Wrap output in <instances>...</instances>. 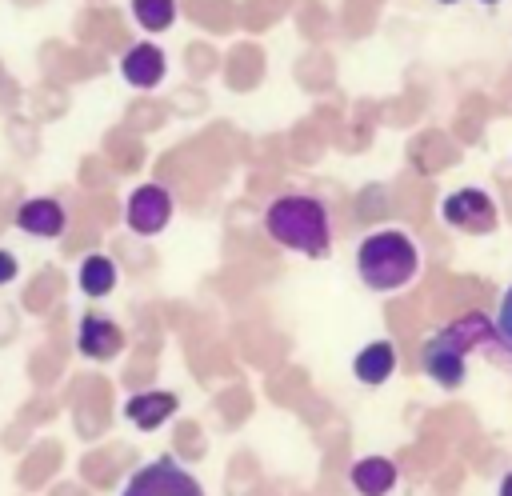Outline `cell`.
<instances>
[{"label":"cell","mask_w":512,"mask_h":496,"mask_svg":"<svg viewBox=\"0 0 512 496\" xmlns=\"http://www.w3.org/2000/svg\"><path fill=\"white\" fill-rule=\"evenodd\" d=\"M264 232L284 244L288 252H300L308 260H324L332 248V224H328V208L316 196L304 192H288L276 196L264 208Z\"/></svg>","instance_id":"6da1fadb"},{"label":"cell","mask_w":512,"mask_h":496,"mask_svg":"<svg viewBox=\"0 0 512 496\" xmlns=\"http://www.w3.org/2000/svg\"><path fill=\"white\" fill-rule=\"evenodd\" d=\"M416 268H420V252H416L412 236L400 232V228L368 232L356 244V276L372 292H396V288H404L416 276Z\"/></svg>","instance_id":"7a4b0ae2"},{"label":"cell","mask_w":512,"mask_h":496,"mask_svg":"<svg viewBox=\"0 0 512 496\" xmlns=\"http://www.w3.org/2000/svg\"><path fill=\"white\" fill-rule=\"evenodd\" d=\"M120 496H204V488L176 456H156L128 476Z\"/></svg>","instance_id":"3957f363"},{"label":"cell","mask_w":512,"mask_h":496,"mask_svg":"<svg viewBox=\"0 0 512 496\" xmlns=\"http://www.w3.org/2000/svg\"><path fill=\"white\" fill-rule=\"evenodd\" d=\"M440 220L456 232H468V236H488L496 232L500 216H496V204L488 192L480 188H456L440 200Z\"/></svg>","instance_id":"277c9868"},{"label":"cell","mask_w":512,"mask_h":496,"mask_svg":"<svg viewBox=\"0 0 512 496\" xmlns=\"http://www.w3.org/2000/svg\"><path fill=\"white\" fill-rule=\"evenodd\" d=\"M124 220H128V228H132L136 236H156V232H164L168 220H172V196H168V188H160V184H140V188H132V192H128V204H124Z\"/></svg>","instance_id":"5b68a950"},{"label":"cell","mask_w":512,"mask_h":496,"mask_svg":"<svg viewBox=\"0 0 512 496\" xmlns=\"http://www.w3.org/2000/svg\"><path fill=\"white\" fill-rule=\"evenodd\" d=\"M420 368H424V376H428L432 384H440V388H448V392L468 380V356H464L444 332H432V336L420 344Z\"/></svg>","instance_id":"8992f818"},{"label":"cell","mask_w":512,"mask_h":496,"mask_svg":"<svg viewBox=\"0 0 512 496\" xmlns=\"http://www.w3.org/2000/svg\"><path fill=\"white\" fill-rule=\"evenodd\" d=\"M76 348L84 360H112L124 352V328L112 320V316H100V312H84L80 324H76Z\"/></svg>","instance_id":"52a82bcc"},{"label":"cell","mask_w":512,"mask_h":496,"mask_svg":"<svg viewBox=\"0 0 512 496\" xmlns=\"http://www.w3.org/2000/svg\"><path fill=\"white\" fill-rule=\"evenodd\" d=\"M16 228L24 232V236H36V240H56L60 232H64V224H68V212H64V204L56 200V196H32V200H24L20 208H16Z\"/></svg>","instance_id":"ba28073f"},{"label":"cell","mask_w":512,"mask_h":496,"mask_svg":"<svg viewBox=\"0 0 512 496\" xmlns=\"http://www.w3.org/2000/svg\"><path fill=\"white\" fill-rule=\"evenodd\" d=\"M176 396L168 388H148V392H136L124 400V416L128 424H136L140 432H156L160 424H168L176 416Z\"/></svg>","instance_id":"9c48e42d"},{"label":"cell","mask_w":512,"mask_h":496,"mask_svg":"<svg viewBox=\"0 0 512 496\" xmlns=\"http://www.w3.org/2000/svg\"><path fill=\"white\" fill-rule=\"evenodd\" d=\"M164 72H168V60L152 40H140L120 56V76L132 88H156L164 80Z\"/></svg>","instance_id":"30bf717a"},{"label":"cell","mask_w":512,"mask_h":496,"mask_svg":"<svg viewBox=\"0 0 512 496\" xmlns=\"http://www.w3.org/2000/svg\"><path fill=\"white\" fill-rule=\"evenodd\" d=\"M356 496H388L396 488V464L388 456H360L348 472Z\"/></svg>","instance_id":"8fae6325"},{"label":"cell","mask_w":512,"mask_h":496,"mask_svg":"<svg viewBox=\"0 0 512 496\" xmlns=\"http://www.w3.org/2000/svg\"><path fill=\"white\" fill-rule=\"evenodd\" d=\"M392 372H396V348H392V340H372L352 360V376L360 384H368V388H380Z\"/></svg>","instance_id":"7c38bea8"},{"label":"cell","mask_w":512,"mask_h":496,"mask_svg":"<svg viewBox=\"0 0 512 496\" xmlns=\"http://www.w3.org/2000/svg\"><path fill=\"white\" fill-rule=\"evenodd\" d=\"M76 284H80V292H84L88 300H104V296H112V288L120 284V268H116V260H112V256L92 252V256H84V260H80Z\"/></svg>","instance_id":"4fadbf2b"},{"label":"cell","mask_w":512,"mask_h":496,"mask_svg":"<svg viewBox=\"0 0 512 496\" xmlns=\"http://www.w3.org/2000/svg\"><path fill=\"white\" fill-rule=\"evenodd\" d=\"M128 8L144 32H164L176 20V0H128Z\"/></svg>","instance_id":"5bb4252c"},{"label":"cell","mask_w":512,"mask_h":496,"mask_svg":"<svg viewBox=\"0 0 512 496\" xmlns=\"http://www.w3.org/2000/svg\"><path fill=\"white\" fill-rule=\"evenodd\" d=\"M496 332H500V344L504 348H512V284L504 288V296H500V308H496Z\"/></svg>","instance_id":"9a60e30c"},{"label":"cell","mask_w":512,"mask_h":496,"mask_svg":"<svg viewBox=\"0 0 512 496\" xmlns=\"http://www.w3.org/2000/svg\"><path fill=\"white\" fill-rule=\"evenodd\" d=\"M16 268H20V264H16V256H12L8 248H0V288H4L8 280H16Z\"/></svg>","instance_id":"2e32d148"},{"label":"cell","mask_w":512,"mask_h":496,"mask_svg":"<svg viewBox=\"0 0 512 496\" xmlns=\"http://www.w3.org/2000/svg\"><path fill=\"white\" fill-rule=\"evenodd\" d=\"M496 496H512V472H504V476H500V488H496Z\"/></svg>","instance_id":"e0dca14e"},{"label":"cell","mask_w":512,"mask_h":496,"mask_svg":"<svg viewBox=\"0 0 512 496\" xmlns=\"http://www.w3.org/2000/svg\"><path fill=\"white\" fill-rule=\"evenodd\" d=\"M436 4H456V0H436Z\"/></svg>","instance_id":"ac0fdd59"},{"label":"cell","mask_w":512,"mask_h":496,"mask_svg":"<svg viewBox=\"0 0 512 496\" xmlns=\"http://www.w3.org/2000/svg\"><path fill=\"white\" fill-rule=\"evenodd\" d=\"M480 4H500V0H480Z\"/></svg>","instance_id":"d6986e66"},{"label":"cell","mask_w":512,"mask_h":496,"mask_svg":"<svg viewBox=\"0 0 512 496\" xmlns=\"http://www.w3.org/2000/svg\"><path fill=\"white\" fill-rule=\"evenodd\" d=\"M508 352H512V348H508Z\"/></svg>","instance_id":"ffe728a7"}]
</instances>
